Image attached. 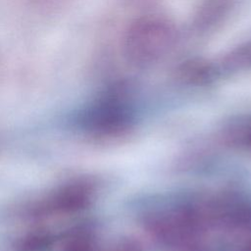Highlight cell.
<instances>
[{
  "mask_svg": "<svg viewBox=\"0 0 251 251\" xmlns=\"http://www.w3.org/2000/svg\"><path fill=\"white\" fill-rule=\"evenodd\" d=\"M237 0H201L192 18V28L207 33L222 25L230 15Z\"/></svg>",
  "mask_w": 251,
  "mask_h": 251,
  "instance_id": "2",
  "label": "cell"
},
{
  "mask_svg": "<svg viewBox=\"0 0 251 251\" xmlns=\"http://www.w3.org/2000/svg\"><path fill=\"white\" fill-rule=\"evenodd\" d=\"M222 67L227 69L251 67V42L241 44L226 54L222 60Z\"/></svg>",
  "mask_w": 251,
  "mask_h": 251,
  "instance_id": "3",
  "label": "cell"
},
{
  "mask_svg": "<svg viewBox=\"0 0 251 251\" xmlns=\"http://www.w3.org/2000/svg\"><path fill=\"white\" fill-rule=\"evenodd\" d=\"M178 39V28L170 18L145 13L126 26L122 51L132 67L149 68L165 59L175 49Z\"/></svg>",
  "mask_w": 251,
  "mask_h": 251,
  "instance_id": "1",
  "label": "cell"
},
{
  "mask_svg": "<svg viewBox=\"0 0 251 251\" xmlns=\"http://www.w3.org/2000/svg\"><path fill=\"white\" fill-rule=\"evenodd\" d=\"M129 5L135 6V7H145L154 5L158 0H126Z\"/></svg>",
  "mask_w": 251,
  "mask_h": 251,
  "instance_id": "4",
  "label": "cell"
}]
</instances>
